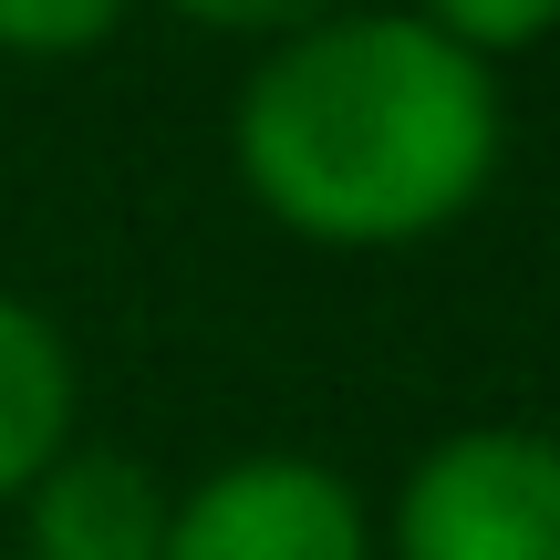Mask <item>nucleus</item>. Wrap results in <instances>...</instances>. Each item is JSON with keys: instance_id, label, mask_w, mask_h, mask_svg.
<instances>
[{"instance_id": "2", "label": "nucleus", "mask_w": 560, "mask_h": 560, "mask_svg": "<svg viewBox=\"0 0 560 560\" xmlns=\"http://www.w3.org/2000/svg\"><path fill=\"white\" fill-rule=\"evenodd\" d=\"M395 560H560V436L457 425L395 488Z\"/></svg>"}, {"instance_id": "7", "label": "nucleus", "mask_w": 560, "mask_h": 560, "mask_svg": "<svg viewBox=\"0 0 560 560\" xmlns=\"http://www.w3.org/2000/svg\"><path fill=\"white\" fill-rule=\"evenodd\" d=\"M125 21V0H0V52L21 62H73Z\"/></svg>"}, {"instance_id": "6", "label": "nucleus", "mask_w": 560, "mask_h": 560, "mask_svg": "<svg viewBox=\"0 0 560 560\" xmlns=\"http://www.w3.org/2000/svg\"><path fill=\"white\" fill-rule=\"evenodd\" d=\"M425 32H446L457 52L499 62V52H529V42L560 32V0H416Z\"/></svg>"}, {"instance_id": "1", "label": "nucleus", "mask_w": 560, "mask_h": 560, "mask_svg": "<svg viewBox=\"0 0 560 560\" xmlns=\"http://www.w3.org/2000/svg\"><path fill=\"white\" fill-rule=\"evenodd\" d=\"M229 145L291 240L405 249L499 177V73L416 11H332L249 62Z\"/></svg>"}, {"instance_id": "4", "label": "nucleus", "mask_w": 560, "mask_h": 560, "mask_svg": "<svg viewBox=\"0 0 560 560\" xmlns=\"http://www.w3.org/2000/svg\"><path fill=\"white\" fill-rule=\"evenodd\" d=\"M21 550L32 560H166V488L125 446H62L21 488Z\"/></svg>"}, {"instance_id": "3", "label": "nucleus", "mask_w": 560, "mask_h": 560, "mask_svg": "<svg viewBox=\"0 0 560 560\" xmlns=\"http://www.w3.org/2000/svg\"><path fill=\"white\" fill-rule=\"evenodd\" d=\"M166 560H374V529L322 457H229L166 499Z\"/></svg>"}, {"instance_id": "5", "label": "nucleus", "mask_w": 560, "mask_h": 560, "mask_svg": "<svg viewBox=\"0 0 560 560\" xmlns=\"http://www.w3.org/2000/svg\"><path fill=\"white\" fill-rule=\"evenodd\" d=\"M73 446V353L21 291H0V499Z\"/></svg>"}, {"instance_id": "8", "label": "nucleus", "mask_w": 560, "mask_h": 560, "mask_svg": "<svg viewBox=\"0 0 560 560\" xmlns=\"http://www.w3.org/2000/svg\"><path fill=\"white\" fill-rule=\"evenodd\" d=\"M166 11L208 21V32H270V42H291V32H312V21H332L342 0H166Z\"/></svg>"}]
</instances>
